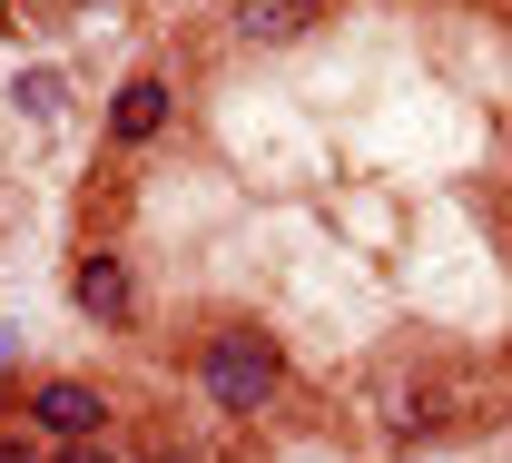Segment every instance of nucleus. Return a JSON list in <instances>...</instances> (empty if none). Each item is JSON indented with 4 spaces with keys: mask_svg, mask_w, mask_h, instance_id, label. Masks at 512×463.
Returning a JSON list of instances; mask_svg holds the SVG:
<instances>
[{
    "mask_svg": "<svg viewBox=\"0 0 512 463\" xmlns=\"http://www.w3.org/2000/svg\"><path fill=\"white\" fill-rule=\"evenodd\" d=\"M276 385H286V355H276L266 326H217L197 345V395L217 404V414H266Z\"/></svg>",
    "mask_w": 512,
    "mask_h": 463,
    "instance_id": "1",
    "label": "nucleus"
},
{
    "mask_svg": "<svg viewBox=\"0 0 512 463\" xmlns=\"http://www.w3.org/2000/svg\"><path fill=\"white\" fill-rule=\"evenodd\" d=\"M69 296H79L89 326H128V316H138V276H128L119 247H89V257L69 266Z\"/></svg>",
    "mask_w": 512,
    "mask_h": 463,
    "instance_id": "2",
    "label": "nucleus"
},
{
    "mask_svg": "<svg viewBox=\"0 0 512 463\" xmlns=\"http://www.w3.org/2000/svg\"><path fill=\"white\" fill-rule=\"evenodd\" d=\"M30 424H40L50 444H89V434L109 424V404H99V385H69V375H50V385H30Z\"/></svg>",
    "mask_w": 512,
    "mask_h": 463,
    "instance_id": "3",
    "label": "nucleus"
},
{
    "mask_svg": "<svg viewBox=\"0 0 512 463\" xmlns=\"http://www.w3.org/2000/svg\"><path fill=\"white\" fill-rule=\"evenodd\" d=\"M168 109H178V89L158 69H138V79H119V99H109V138L119 148H148V138L168 129Z\"/></svg>",
    "mask_w": 512,
    "mask_h": 463,
    "instance_id": "4",
    "label": "nucleus"
},
{
    "mask_svg": "<svg viewBox=\"0 0 512 463\" xmlns=\"http://www.w3.org/2000/svg\"><path fill=\"white\" fill-rule=\"evenodd\" d=\"M325 0H227V40H247V50H276V40H296V30H316Z\"/></svg>",
    "mask_w": 512,
    "mask_h": 463,
    "instance_id": "5",
    "label": "nucleus"
},
{
    "mask_svg": "<svg viewBox=\"0 0 512 463\" xmlns=\"http://www.w3.org/2000/svg\"><path fill=\"white\" fill-rule=\"evenodd\" d=\"M0 463H30V444H0Z\"/></svg>",
    "mask_w": 512,
    "mask_h": 463,
    "instance_id": "6",
    "label": "nucleus"
},
{
    "mask_svg": "<svg viewBox=\"0 0 512 463\" xmlns=\"http://www.w3.org/2000/svg\"><path fill=\"white\" fill-rule=\"evenodd\" d=\"M0 30H10V0H0Z\"/></svg>",
    "mask_w": 512,
    "mask_h": 463,
    "instance_id": "7",
    "label": "nucleus"
}]
</instances>
